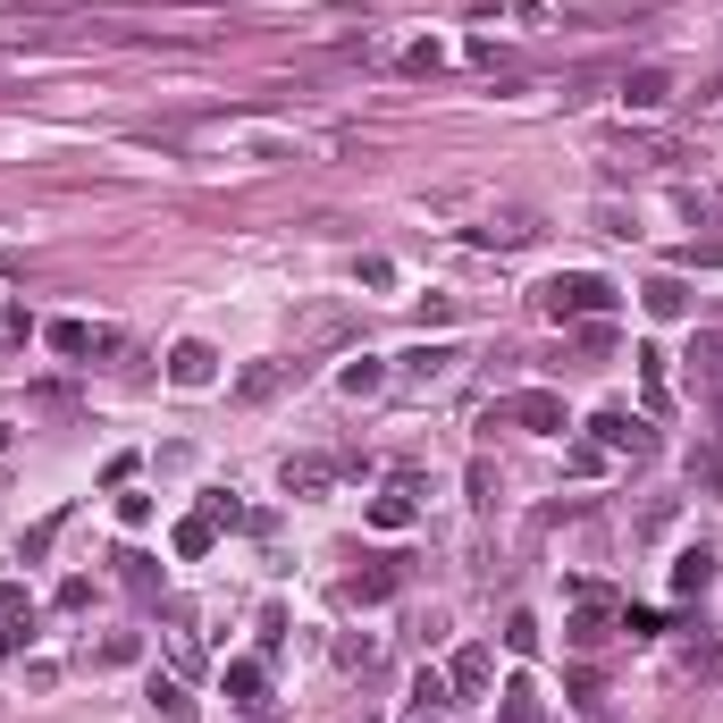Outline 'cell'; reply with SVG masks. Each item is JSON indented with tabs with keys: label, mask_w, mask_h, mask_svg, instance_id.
<instances>
[{
	"label": "cell",
	"mask_w": 723,
	"mask_h": 723,
	"mask_svg": "<svg viewBox=\"0 0 723 723\" xmlns=\"http://www.w3.org/2000/svg\"><path fill=\"white\" fill-rule=\"evenodd\" d=\"M572 345L597 361V354H614V328H606V320H581V337H572Z\"/></svg>",
	"instance_id": "cell-24"
},
{
	"label": "cell",
	"mask_w": 723,
	"mask_h": 723,
	"mask_svg": "<svg viewBox=\"0 0 723 723\" xmlns=\"http://www.w3.org/2000/svg\"><path fill=\"white\" fill-rule=\"evenodd\" d=\"M438 699H446V673L420 665V673H413V706H438Z\"/></svg>",
	"instance_id": "cell-27"
},
{
	"label": "cell",
	"mask_w": 723,
	"mask_h": 723,
	"mask_svg": "<svg viewBox=\"0 0 723 723\" xmlns=\"http://www.w3.org/2000/svg\"><path fill=\"white\" fill-rule=\"evenodd\" d=\"M690 361H699L706 379H723V337H699V354H690Z\"/></svg>",
	"instance_id": "cell-30"
},
{
	"label": "cell",
	"mask_w": 723,
	"mask_h": 723,
	"mask_svg": "<svg viewBox=\"0 0 723 723\" xmlns=\"http://www.w3.org/2000/svg\"><path fill=\"white\" fill-rule=\"evenodd\" d=\"M690 472H699L706 488H723V455H690Z\"/></svg>",
	"instance_id": "cell-31"
},
{
	"label": "cell",
	"mask_w": 723,
	"mask_h": 723,
	"mask_svg": "<svg viewBox=\"0 0 723 723\" xmlns=\"http://www.w3.org/2000/svg\"><path fill=\"white\" fill-rule=\"evenodd\" d=\"M413 488H387V496H370V531H413Z\"/></svg>",
	"instance_id": "cell-17"
},
{
	"label": "cell",
	"mask_w": 723,
	"mask_h": 723,
	"mask_svg": "<svg viewBox=\"0 0 723 723\" xmlns=\"http://www.w3.org/2000/svg\"><path fill=\"white\" fill-rule=\"evenodd\" d=\"M590 438L606 446V455H631V463H647V455H656V429H647V420H631L623 404H606V413L590 420Z\"/></svg>",
	"instance_id": "cell-2"
},
{
	"label": "cell",
	"mask_w": 723,
	"mask_h": 723,
	"mask_svg": "<svg viewBox=\"0 0 723 723\" xmlns=\"http://www.w3.org/2000/svg\"><path fill=\"white\" fill-rule=\"evenodd\" d=\"M210 538H219V522H210V514H186V522H177V555H210Z\"/></svg>",
	"instance_id": "cell-22"
},
{
	"label": "cell",
	"mask_w": 723,
	"mask_h": 723,
	"mask_svg": "<svg viewBox=\"0 0 723 723\" xmlns=\"http://www.w3.org/2000/svg\"><path fill=\"white\" fill-rule=\"evenodd\" d=\"M488 673H496V656H488V647H463V656H455V673H446V690L479 699V690H488Z\"/></svg>",
	"instance_id": "cell-15"
},
{
	"label": "cell",
	"mask_w": 723,
	"mask_h": 723,
	"mask_svg": "<svg viewBox=\"0 0 723 723\" xmlns=\"http://www.w3.org/2000/svg\"><path fill=\"white\" fill-rule=\"evenodd\" d=\"M286 379H304V361H261V370H245V379H236V396L261 404V396H278Z\"/></svg>",
	"instance_id": "cell-13"
},
{
	"label": "cell",
	"mask_w": 723,
	"mask_h": 723,
	"mask_svg": "<svg viewBox=\"0 0 723 723\" xmlns=\"http://www.w3.org/2000/svg\"><path fill=\"white\" fill-rule=\"evenodd\" d=\"M345 328H354L345 311H311V328H304V337H311V345H328V337H345Z\"/></svg>",
	"instance_id": "cell-26"
},
{
	"label": "cell",
	"mask_w": 723,
	"mask_h": 723,
	"mask_svg": "<svg viewBox=\"0 0 723 723\" xmlns=\"http://www.w3.org/2000/svg\"><path fill=\"white\" fill-rule=\"evenodd\" d=\"M219 690H228V699H236V706H261V690H269V673H261V665H252V656H236V665H228V673H219Z\"/></svg>",
	"instance_id": "cell-16"
},
{
	"label": "cell",
	"mask_w": 723,
	"mask_h": 723,
	"mask_svg": "<svg viewBox=\"0 0 723 723\" xmlns=\"http://www.w3.org/2000/svg\"><path fill=\"white\" fill-rule=\"evenodd\" d=\"M564 631H572V647H581V656H590V647H606V640H614V606H606V597L590 590V597H581V614H572Z\"/></svg>",
	"instance_id": "cell-7"
},
{
	"label": "cell",
	"mask_w": 723,
	"mask_h": 723,
	"mask_svg": "<svg viewBox=\"0 0 723 723\" xmlns=\"http://www.w3.org/2000/svg\"><path fill=\"white\" fill-rule=\"evenodd\" d=\"M152 706H160L169 723H186V715H194V699H186V682H177V673H152Z\"/></svg>",
	"instance_id": "cell-20"
},
{
	"label": "cell",
	"mask_w": 723,
	"mask_h": 723,
	"mask_svg": "<svg viewBox=\"0 0 723 723\" xmlns=\"http://www.w3.org/2000/svg\"><path fill=\"white\" fill-rule=\"evenodd\" d=\"M640 396H647V413H665V345H640Z\"/></svg>",
	"instance_id": "cell-18"
},
{
	"label": "cell",
	"mask_w": 723,
	"mask_h": 723,
	"mask_svg": "<svg viewBox=\"0 0 723 723\" xmlns=\"http://www.w3.org/2000/svg\"><path fill=\"white\" fill-rule=\"evenodd\" d=\"M531 236H538L531 210H488V219L472 228V245H531Z\"/></svg>",
	"instance_id": "cell-8"
},
{
	"label": "cell",
	"mask_w": 723,
	"mask_h": 723,
	"mask_svg": "<svg viewBox=\"0 0 723 723\" xmlns=\"http://www.w3.org/2000/svg\"><path fill=\"white\" fill-rule=\"evenodd\" d=\"M614 623H623L631 640H656V631H665V614H647V606H623V614H614Z\"/></svg>",
	"instance_id": "cell-23"
},
{
	"label": "cell",
	"mask_w": 723,
	"mask_h": 723,
	"mask_svg": "<svg viewBox=\"0 0 723 723\" xmlns=\"http://www.w3.org/2000/svg\"><path fill=\"white\" fill-rule=\"evenodd\" d=\"M42 337H51V354H110V328H85V320H51Z\"/></svg>",
	"instance_id": "cell-11"
},
{
	"label": "cell",
	"mask_w": 723,
	"mask_h": 723,
	"mask_svg": "<svg viewBox=\"0 0 723 723\" xmlns=\"http://www.w3.org/2000/svg\"><path fill=\"white\" fill-rule=\"evenodd\" d=\"M496 699H505V723H538V682H522V673H514Z\"/></svg>",
	"instance_id": "cell-21"
},
{
	"label": "cell",
	"mask_w": 723,
	"mask_h": 723,
	"mask_svg": "<svg viewBox=\"0 0 723 723\" xmlns=\"http://www.w3.org/2000/svg\"><path fill=\"white\" fill-rule=\"evenodd\" d=\"M715 420H723V396H715Z\"/></svg>",
	"instance_id": "cell-33"
},
{
	"label": "cell",
	"mask_w": 723,
	"mask_h": 723,
	"mask_svg": "<svg viewBox=\"0 0 723 723\" xmlns=\"http://www.w3.org/2000/svg\"><path fill=\"white\" fill-rule=\"evenodd\" d=\"M210 379H219V354H210L202 337L169 345V387H186V396H194V387H210Z\"/></svg>",
	"instance_id": "cell-4"
},
{
	"label": "cell",
	"mask_w": 723,
	"mask_h": 723,
	"mask_svg": "<svg viewBox=\"0 0 723 723\" xmlns=\"http://www.w3.org/2000/svg\"><path fill=\"white\" fill-rule=\"evenodd\" d=\"M396 581H404V572L387 564V555H370V564H361L354 581H345V597H361V606H379V597H396Z\"/></svg>",
	"instance_id": "cell-9"
},
{
	"label": "cell",
	"mask_w": 723,
	"mask_h": 723,
	"mask_svg": "<svg viewBox=\"0 0 723 723\" xmlns=\"http://www.w3.org/2000/svg\"><path fill=\"white\" fill-rule=\"evenodd\" d=\"M337 387H345V396H379V387H387V361H370V354H361V361H345V370H337Z\"/></svg>",
	"instance_id": "cell-19"
},
{
	"label": "cell",
	"mask_w": 723,
	"mask_h": 723,
	"mask_svg": "<svg viewBox=\"0 0 723 723\" xmlns=\"http://www.w3.org/2000/svg\"><path fill=\"white\" fill-rule=\"evenodd\" d=\"M538 311H547V320H606L614 286L597 278V269H555V278L538 286Z\"/></svg>",
	"instance_id": "cell-1"
},
{
	"label": "cell",
	"mask_w": 723,
	"mask_h": 723,
	"mask_svg": "<svg viewBox=\"0 0 723 723\" xmlns=\"http://www.w3.org/2000/svg\"><path fill=\"white\" fill-rule=\"evenodd\" d=\"M496 420H522V429H538V438H564V396H547V387H522V396L496 404Z\"/></svg>",
	"instance_id": "cell-3"
},
{
	"label": "cell",
	"mask_w": 723,
	"mask_h": 723,
	"mask_svg": "<svg viewBox=\"0 0 723 723\" xmlns=\"http://www.w3.org/2000/svg\"><path fill=\"white\" fill-rule=\"evenodd\" d=\"M673 590H682V597H706V590H715V547H690L682 564H673Z\"/></svg>",
	"instance_id": "cell-14"
},
{
	"label": "cell",
	"mask_w": 723,
	"mask_h": 723,
	"mask_svg": "<svg viewBox=\"0 0 723 723\" xmlns=\"http://www.w3.org/2000/svg\"><path fill=\"white\" fill-rule=\"evenodd\" d=\"M18 640H26V623H18V614H0V656H9Z\"/></svg>",
	"instance_id": "cell-32"
},
{
	"label": "cell",
	"mask_w": 723,
	"mask_h": 723,
	"mask_svg": "<svg viewBox=\"0 0 723 723\" xmlns=\"http://www.w3.org/2000/svg\"><path fill=\"white\" fill-rule=\"evenodd\" d=\"M640 304H647V320H690V311H699V295H690V278H647L640 286Z\"/></svg>",
	"instance_id": "cell-6"
},
{
	"label": "cell",
	"mask_w": 723,
	"mask_h": 723,
	"mask_svg": "<svg viewBox=\"0 0 723 723\" xmlns=\"http://www.w3.org/2000/svg\"><path fill=\"white\" fill-rule=\"evenodd\" d=\"M455 361H463V354H455V345H420V354H404V370H396V379H404V387H420V379L438 387V379H446V370H455Z\"/></svg>",
	"instance_id": "cell-10"
},
{
	"label": "cell",
	"mask_w": 723,
	"mask_h": 723,
	"mask_svg": "<svg viewBox=\"0 0 723 723\" xmlns=\"http://www.w3.org/2000/svg\"><path fill=\"white\" fill-rule=\"evenodd\" d=\"M337 472H345V463L337 455H286V496H328V488H337Z\"/></svg>",
	"instance_id": "cell-5"
},
{
	"label": "cell",
	"mask_w": 723,
	"mask_h": 723,
	"mask_svg": "<svg viewBox=\"0 0 723 723\" xmlns=\"http://www.w3.org/2000/svg\"><path fill=\"white\" fill-rule=\"evenodd\" d=\"M572 706H581V715L597 723V673H572Z\"/></svg>",
	"instance_id": "cell-29"
},
{
	"label": "cell",
	"mask_w": 723,
	"mask_h": 723,
	"mask_svg": "<svg viewBox=\"0 0 723 723\" xmlns=\"http://www.w3.org/2000/svg\"><path fill=\"white\" fill-rule=\"evenodd\" d=\"M404 68H413V77H438L446 51H438V42H413V51H404Z\"/></svg>",
	"instance_id": "cell-25"
},
{
	"label": "cell",
	"mask_w": 723,
	"mask_h": 723,
	"mask_svg": "<svg viewBox=\"0 0 723 723\" xmlns=\"http://www.w3.org/2000/svg\"><path fill=\"white\" fill-rule=\"evenodd\" d=\"M623 101H631V110H665V101H673V77H665V68H631V77H623Z\"/></svg>",
	"instance_id": "cell-12"
},
{
	"label": "cell",
	"mask_w": 723,
	"mask_h": 723,
	"mask_svg": "<svg viewBox=\"0 0 723 723\" xmlns=\"http://www.w3.org/2000/svg\"><path fill=\"white\" fill-rule=\"evenodd\" d=\"M505 647H514V656H531V647H538V623H531V614H514V623H505Z\"/></svg>",
	"instance_id": "cell-28"
}]
</instances>
